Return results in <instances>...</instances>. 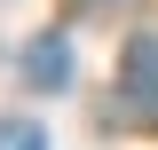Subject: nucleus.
Returning a JSON list of instances; mask_svg holds the SVG:
<instances>
[{"mask_svg": "<svg viewBox=\"0 0 158 150\" xmlns=\"http://www.w3.org/2000/svg\"><path fill=\"white\" fill-rule=\"evenodd\" d=\"M118 79H127V103H142V119H158V32L127 48V63H118Z\"/></svg>", "mask_w": 158, "mask_h": 150, "instance_id": "1", "label": "nucleus"}, {"mask_svg": "<svg viewBox=\"0 0 158 150\" xmlns=\"http://www.w3.org/2000/svg\"><path fill=\"white\" fill-rule=\"evenodd\" d=\"M24 79H32V87H63V79H71V48H63V40H32V48H24Z\"/></svg>", "mask_w": 158, "mask_h": 150, "instance_id": "2", "label": "nucleus"}, {"mask_svg": "<svg viewBox=\"0 0 158 150\" xmlns=\"http://www.w3.org/2000/svg\"><path fill=\"white\" fill-rule=\"evenodd\" d=\"M0 150H48L40 119H0Z\"/></svg>", "mask_w": 158, "mask_h": 150, "instance_id": "3", "label": "nucleus"}]
</instances>
